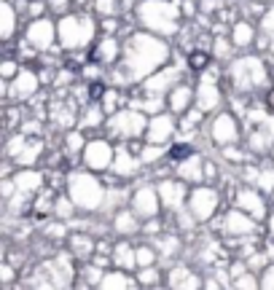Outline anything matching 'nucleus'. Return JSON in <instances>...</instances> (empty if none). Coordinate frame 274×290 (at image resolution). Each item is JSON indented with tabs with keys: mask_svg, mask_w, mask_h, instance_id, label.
I'll return each instance as SVG.
<instances>
[{
	"mask_svg": "<svg viewBox=\"0 0 274 290\" xmlns=\"http://www.w3.org/2000/svg\"><path fill=\"white\" fill-rule=\"evenodd\" d=\"M207 62H210V57H207L204 51H191V54H188V64H191L193 70H204V67H207Z\"/></svg>",
	"mask_w": 274,
	"mask_h": 290,
	"instance_id": "nucleus-1",
	"label": "nucleus"
},
{
	"mask_svg": "<svg viewBox=\"0 0 274 290\" xmlns=\"http://www.w3.org/2000/svg\"><path fill=\"white\" fill-rule=\"evenodd\" d=\"M191 153L193 151L188 148V145H175V148L169 151V159H172V161H183V159H188Z\"/></svg>",
	"mask_w": 274,
	"mask_h": 290,
	"instance_id": "nucleus-2",
	"label": "nucleus"
},
{
	"mask_svg": "<svg viewBox=\"0 0 274 290\" xmlns=\"http://www.w3.org/2000/svg\"><path fill=\"white\" fill-rule=\"evenodd\" d=\"M99 94H102V86H99V83H94V86H92V97H99Z\"/></svg>",
	"mask_w": 274,
	"mask_h": 290,
	"instance_id": "nucleus-3",
	"label": "nucleus"
},
{
	"mask_svg": "<svg viewBox=\"0 0 274 290\" xmlns=\"http://www.w3.org/2000/svg\"><path fill=\"white\" fill-rule=\"evenodd\" d=\"M269 108H272V111H274V92L269 94Z\"/></svg>",
	"mask_w": 274,
	"mask_h": 290,
	"instance_id": "nucleus-4",
	"label": "nucleus"
}]
</instances>
